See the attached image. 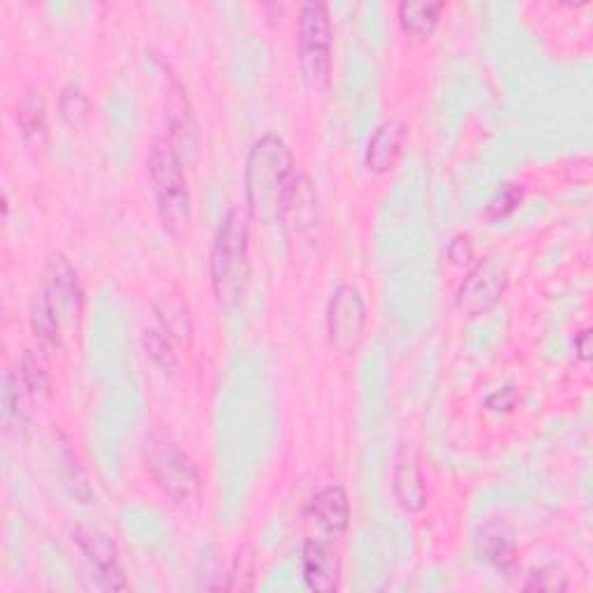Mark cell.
<instances>
[{
	"instance_id": "1",
	"label": "cell",
	"mask_w": 593,
	"mask_h": 593,
	"mask_svg": "<svg viewBox=\"0 0 593 593\" xmlns=\"http://www.w3.org/2000/svg\"><path fill=\"white\" fill-rule=\"evenodd\" d=\"M295 179V158L281 137L265 135L255 142L244 177L248 214L253 221L272 225L285 218Z\"/></svg>"
},
{
	"instance_id": "2",
	"label": "cell",
	"mask_w": 593,
	"mask_h": 593,
	"mask_svg": "<svg viewBox=\"0 0 593 593\" xmlns=\"http://www.w3.org/2000/svg\"><path fill=\"white\" fill-rule=\"evenodd\" d=\"M248 262V223L241 209H230L216 232L211 251V283L221 304H234L244 295Z\"/></svg>"
},
{
	"instance_id": "3",
	"label": "cell",
	"mask_w": 593,
	"mask_h": 593,
	"mask_svg": "<svg viewBox=\"0 0 593 593\" xmlns=\"http://www.w3.org/2000/svg\"><path fill=\"white\" fill-rule=\"evenodd\" d=\"M146 165H149L160 221L167 230L179 234L190 221V190L172 139H156Z\"/></svg>"
},
{
	"instance_id": "4",
	"label": "cell",
	"mask_w": 593,
	"mask_h": 593,
	"mask_svg": "<svg viewBox=\"0 0 593 593\" xmlns=\"http://www.w3.org/2000/svg\"><path fill=\"white\" fill-rule=\"evenodd\" d=\"M146 468H149L156 485L163 489V494L170 496L181 508L195 503L200 496V471H197L193 459L167 436L153 434L146 441Z\"/></svg>"
},
{
	"instance_id": "5",
	"label": "cell",
	"mask_w": 593,
	"mask_h": 593,
	"mask_svg": "<svg viewBox=\"0 0 593 593\" xmlns=\"http://www.w3.org/2000/svg\"><path fill=\"white\" fill-rule=\"evenodd\" d=\"M299 65L311 89H325L332 68V24L327 5L309 3L299 14Z\"/></svg>"
},
{
	"instance_id": "6",
	"label": "cell",
	"mask_w": 593,
	"mask_h": 593,
	"mask_svg": "<svg viewBox=\"0 0 593 593\" xmlns=\"http://www.w3.org/2000/svg\"><path fill=\"white\" fill-rule=\"evenodd\" d=\"M42 299L49 304L58 325L63 329L77 325L84 311V292L79 285L77 272L70 267L61 253H51L45 267V288H42Z\"/></svg>"
},
{
	"instance_id": "7",
	"label": "cell",
	"mask_w": 593,
	"mask_h": 593,
	"mask_svg": "<svg viewBox=\"0 0 593 593\" xmlns=\"http://www.w3.org/2000/svg\"><path fill=\"white\" fill-rule=\"evenodd\" d=\"M366 325V306L362 292L353 285H341L329 299L327 334L329 343L343 355H353L360 346Z\"/></svg>"
},
{
	"instance_id": "8",
	"label": "cell",
	"mask_w": 593,
	"mask_h": 593,
	"mask_svg": "<svg viewBox=\"0 0 593 593\" xmlns=\"http://www.w3.org/2000/svg\"><path fill=\"white\" fill-rule=\"evenodd\" d=\"M505 285H508V272L501 262L485 260L473 269L457 292V306L468 316H480L499 302Z\"/></svg>"
},
{
	"instance_id": "9",
	"label": "cell",
	"mask_w": 593,
	"mask_h": 593,
	"mask_svg": "<svg viewBox=\"0 0 593 593\" xmlns=\"http://www.w3.org/2000/svg\"><path fill=\"white\" fill-rule=\"evenodd\" d=\"M75 540L107 589H128V582L126 577H123L119 563V552H116V545L105 536V533H100L98 529L79 526L75 531Z\"/></svg>"
},
{
	"instance_id": "10",
	"label": "cell",
	"mask_w": 593,
	"mask_h": 593,
	"mask_svg": "<svg viewBox=\"0 0 593 593\" xmlns=\"http://www.w3.org/2000/svg\"><path fill=\"white\" fill-rule=\"evenodd\" d=\"M302 568L304 580L313 591L332 593L339 589L341 563L339 556H336L329 545L318 543V540H309L302 552Z\"/></svg>"
},
{
	"instance_id": "11",
	"label": "cell",
	"mask_w": 593,
	"mask_h": 593,
	"mask_svg": "<svg viewBox=\"0 0 593 593\" xmlns=\"http://www.w3.org/2000/svg\"><path fill=\"white\" fill-rule=\"evenodd\" d=\"M406 128L399 121H385L378 126L376 133L369 139V149H366V167L376 174H387L397 165V158L404 146Z\"/></svg>"
},
{
	"instance_id": "12",
	"label": "cell",
	"mask_w": 593,
	"mask_h": 593,
	"mask_svg": "<svg viewBox=\"0 0 593 593\" xmlns=\"http://www.w3.org/2000/svg\"><path fill=\"white\" fill-rule=\"evenodd\" d=\"M311 517L332 536H341L348 529L350 505L341 487H327L311 503Z\"/></svg>"
},
{
	"instance_id": "13",
	"label": "cell",
	"mask_w": 593,
	"mask_h": 593,
	"mask_svg": "<svg viewBox=\"0 0 593 593\" xmlns=\"http://www.w3.org/2000/svg\"><path fill=\"white\" fill-rule=\"evenodd\" d=\"M394 496L406 512H420L427 505V487L415 461L401 459L394 471Z\"/></svg>"
},
{
	"instance_id": "14",
	"label": "cell",
	"mask_w": 593,
	"mask_h": 593,
	"mask_svg": "<svg viewBox=\"0 0 593 593\" xmlns=\"http://www.w3.org/2000/svg\"><path fill=\"white\" fill-rule=\"evenodd\" d=\"M17 119L21 135L31 146H42L47 142V107L45 98L40 91H26L24 98L19 102Z\"/></svg>"
},
{
	"instance_id": "15",
	"label": "cell",
	"mask_w": 593,
	"mask_h": 593,
	"mask_svg": "<svg viewBox=\"0 0 593 593\" xmlns=\"http://www.w3.org/2000/svg\"><path fill=\"white\" fill-rule=\"evenodd\" d=\"M443 7V3H401L399 21L406 33L415 38H429L436 31Z\"/></svg>"
},
{
	"instance_id": "16",
	"label": "cell",
	"mask_w": 593,
	"mask_h": 593,
	"mask_svg": "<svg viewBox=\"0 0 593 593\" xmlns=\"http://www.w3.org/2000/svg\"><path fill=\"white\" fill-rule=\"evenodd\" d=\"M19 378H21V385H24V392L31 397L33 404H47L51 399V383H49V376L47 371L42 369V364L38 357H35L33 350H26L24 357H21V364H19Z\"/></svg>"
},
{
	"instance_id": "17",
	"label": "cell",
	"mask_w": 593,
	"mask_h": 593,
	"mask_svg": "<svg viewBox=\"0 0 593 593\" xmlns=\"http://www.w3.org/2000/svg\"><path fill=\"white\" fill-rule=\"evenodd\" d=\"M31 325H33V332L38 336L42 346L51 353H56V350L63 348V327L58 325V320L54 313H51L49 304L42 299V295L35 297L33 302V313H31Z\"/></svg>"
},
{
	"instance_id": "18",
	"label": "cell",
	"mask_w": 593,
	"mask_h": 593,
	"mask_svg": "<svg viewBox=\"0 0 593 593\" xmlns=\"http://www.w3.org/2000/svg\"><path fill=\"white\" fill-rule=\"evenodd\" d=\"M485 552L487 559L499 570L512 573L517 566V549L510 533L503 526H487L485 529Z\"/></svg>"
},
{
	"instance_id": "19",
	"label": "cell",
	"mask_w": 593,
	"mask_h": 593,
	"mask_svg": "<svg viewBox=\"0 0 593 593\" xmlns=\"http://www.w3.org/2000/svg\"><path fill=\"white\" fill-rule=\"evenodd\" d=\"M167 119H170V126H172V137L174 139L179 137L188 144V135L195 133V123H193V116H190L188 98L183 95V89L177 82L172 84L170 93H167Z\"/></svg>"
},
{
	"instance_id": "20",
	"label": "cell",
	"mask_w": 593,
	"mask_h": 593,
	"mask_svg": "<svg viewBox=\"0 0 593 593\" xmlns=\"http://www.w3.org/2000/svg\"><path fill=\"white\" fill-rule=\"evenodd\" d=\"M156 313L163 327L167 329V334L174 336V339L181 343H190V334H193V327H190V318H188V309L183 306V302L174 297H165L163 302L156 304Z\"/></svg>"
},
{
	"instance_id": "21",
	"label": "cell",
	"mask_w": 593,
	"mask_h": 593,
	"mask_svg": "<svg viewBox=\"0 0 593 593\" xmlns=\"http://www.w3.org/2000/svg\"><path fill=\"white\" fill-rule=\"evenodd\" d=\"M61 116L70 128L77 130L84 126L86 116H89V100H86V95L79 86H65V91L61 95Z\"/></svg>"
},
{
	"instance_id": "22",
	"label": "cell",
	"mask_w": 593,
	"mask_h": 593,
	"mask_svg": "<svg viewBox=\"0 0 593 593\" xmlns=\"http://www.w3.org/2000/svg\"><path fill=\"white\" fill-rule=\"evenodd\" d=\"M19 380L12 376L5 378V390H3V420L7 431L14 429L19 434V429L26 427V413L21 408V394H19Z\"/></svg>"
},
{
	"instance_id": "23",
	"label": "cell",
	"mask_w": 593,
	"mask_h": 593,
	"mask_svg": "<svg viewBox=\"0 0 593 593\" xmlns=\"http://www.w3.org/2000/svg\"><path fill=\"white\" fill-rule=\"evenodd\" d=\"M255 577V554L253 549L244 545L234 556L232 570H230V582L225 584V589L230 591H248L253 587Z\"/></svg>"
},
{
	"instance_id": "24",
	"label": "cell",
	"mask_w": 593,
	"mask_h": 593,
	"mask_svg": "<svg viewBox=\"0 0 593 593\" xmlns=\"http://www.w3.org/2000/svg\"><path fill=\"white\" fill-rule=\"evenodd\" d=\"M524 200V186L522 183H505L501 186L499 193H496L487 204L489 218H505L515 211Z\"/></svg>"
},
{
	"instance_id": "25",
	"label": "cell",
	"mask_w": 593,
	"mask_h": 593,
	"mask_svg": "<svg viewBox=\"0 0 593 593\" xmlns=\"http://www.w3.org/2000/svg\"><path fill=\"white\" fill-rule=\"evenodd\" d=\"M144 348L160 369L172 371L174 366H177V357L172 353L170 339H167L163 332H158V329H149V332H144Z\"/></svg>"
},
{
	"instance_id": "26",
	"label": "cell",
	"mask_w": 593,
	"mask_h": 593,
	"mask_svg": "<svg viewBox=\"0 0 593 593\" xmlns=\"http://www.w3.org/2000/svg\"><path fill=\"white\" fill-rule=\"evenodd\" d=\"M524 589L526 591H566L568 580L561 568L545 566V568L533 570L529 575V582L524 584Z\"/></svg>"
},
{
	"instance_id": "27",
	"label": "cell",
	"mask_w": 593,
	"mask_h": 593,
	"mask_svg": "<svg viewBox=\"0 0 593 593\" xmlns=\"http://www.w3.org/2000/svg\"><path fill=\"white\" fill-rule=\"evenodd\" d=\"M517 401H519V392L515 390V387H503V390H499V392H494L492 397L487 399V408H492V411H496V413H510L512 408L517 406Z\"/></svg>"
},
{
	"instance_id": "28",
	"label": "cell",
	"mask_w": 593,
	"mask_h": 593,
	"mask_svg": "<svg viewBox=\"0 0 593 593\" xmlns=\"http://www.w3.org/2000/svg\"><path fill=\"white\" fill-rule=\"evenodd\" d=\"M450 260L455 265H468L473 260V244L466 234H459V237L450 244Z\"/></svg>"
},
{
	"instance_id": "29",
	"label": "cell",
	"mask_w": 593,
	"mask_h": 593,
	"mask_svg": "<svg viewBox=\"0 0 593 593\" xmlns=\"http://www.w3.org/2000/svg\"><path fill=\"white\" fill-rule=\"evenodd\" d=\"M575 348H577V355H580V360H591V332L589 329H584V332L577 334L575 339Z\"/></svg>"
}]
</instances>
